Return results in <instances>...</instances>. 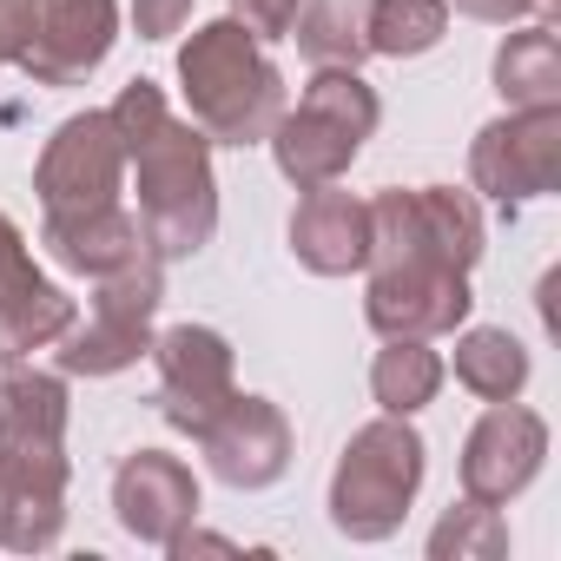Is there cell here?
Returning a JSON list of instances; mask_svg holds the SVG:
<instances>
[{
	"label": "cell",
	"instance_id": "26",
	"mask_svg": "<svg viewBox=\"0 0 561 561\" xmlns=\"http://www.w3.org/2000/svg\"><path fill=\"white\" fill-rule=\"evenodd\" d=\"M449 14L482 21V27H522V21H548L561 14V0H449Z\"/></svg>",
	"mask_w": 561,
	"mask_h": 561
},
{
	"label": "cell",
	"instance_id": "8",
	"mask_svg": "<svg viewBox=\"0 0 561 561\" xmlns=\"http://www.w3.org/2000/svg\"><path fill=\"white\" fill-rule=\"evenodd\" d=\"M126 192V146L106 119V106H87V113H67L41 159H34V198H41V218H73V211H93V205H113Z\"/></svg>",
	"mask_w": 561,
	"mask_h": 561
},
{
	"label": "cell",
	"instance_id": "16",
	"mask_svg": "<svg viewBox=\"0 0 561 561\" xmlns=\"http://www.w3.org/2000/svg\"><path fill=\"white\" fill-rule=\"evenodd\" d=\"M41 244H47V257H54L60 271L87 277V285H100V277H113V271H126V264H139V257H152L146 225H139V211H133L126 198L93 205V211H73V218H41Z\"/></svg>",
	"mask_w": 561,
	"mask_h": 561
},
{
	"label": "cell",
	"instance_id": "21",
	"mask_svg": "<svg viewBox=\"0 0 561 561\" xmlns=\"http://www.w3.org/2000/svg\"><path fill=\"white\" fill-rule=\"evenodd\" d=\"M311 67H364L370 60V0H305L291 34Z\"/></svg>",
	"mask_w": 561,
	"mask_h": 561
},
{
	"label": "cell",
	"instance_id": "30",
	"mask_svg": "<svg viewBox=\"0 0 561 561\" xmlns=\"http://www.w3.org/2000/svg\"><path fill=\"white\" fill-rule=\"evenodd\" d=\"M165 554H172V561H192V554H238V541H231V535H211V528H198V522H185V528L165 541Z\"/></svg>",
	"mask_w": 561,
	"mask_h": 561
},
{
	"label": "cell",
	"instance_id": "25",
	"mask_svg": "<svg viewBox=\"0 0 561 561\" xmlns=\"http://www.w3.org/2000/svg\"><path fill=\"white\" fill-rule=\"evenodd\" d=\"M54 285V277L34 264V244H27V231L8 218V211H0V318H8V311H21L34 291H47Z\"/></svg>",
	"mask_w": 561,
	"mask_h": 561
},
{
	"label": "cell",
	"instance_id": "17",
	"mask_svg": "<svg viewBox=\"0 0 561 561\" xmlns=\"http://www.w3.org/2000/svg\"><path fill=\"white\" fill-rule=\"evenodd\" d=\"M285 238H291V257L311 277H351L370 257V198L337 192V185H318V192L298 198Z\"/></svg>",
	"mask_w": 561,
	"mask_h": 561
},
{
	"label": "cell",
	"instance_id": "10",
	"mask_svg": "<svg viewBox=\"0 0 561 561\" xmlns=\"http://www.w3.org/2000/svg\"><path fill=\"white\" fill-rule=\"evenodd\" d=\"M476 311V291H469V271H449V264H423V257H403V264H370L364 277V324L377 337H449L462 331Z\"/></svg>",
	"mask_w": 561,
	"mask_h": 561
},
{
	"label": "cell",
	"instance_id": "1",
	"mask_svg": "<svg viewBox=\"0 0 561 561\" xmlns=\"http://www.w3.org/2000/svg\"><path fill=\"white\" fill-rule=\"evenodd\" d=\"M119 146H126V179L139 192V225L159 264L198 257L218 238V172H211V139L172 113L159 80H126L119 100L106 106Z\"/></svg>",
	"mask_w": 561,
	"mask_h": 561
},
{
	"label": "cell",
	"instance_id": "15",
	"mask_svg": "<svg viewBox=\"0 0 561 561\" xmlns=\"http://www.w3.org/2000/svg\"><path fill=\"white\" fill-rule=\"evenodd\" d=\"M113 522L139 541V548H159L198 522V476L185 456L172 449H133L119 469H113Z\"/></svg>",
	"mask_w": 561,
	"mask_h": 561
},
{
	"label": "cell",
	"instance_id": "9",
	"mask_svg": "<svg viewBox=\"0 0 561 561\" xmlns=\"http://www.w3.org/2000/svg\"><path fill=\"white\" fill-rule=\"evenodd\" d=\"M561 172V106H508L469 139V185L495 205L548 198Z\"/></svg>",
	"mask_w": 561,
	"mask_h": 561
},
{
	"label": "cell",
	"instance_id": "27",
	"mask_svg": "<svg viewBox=\"0 0 561 561\" xmlns=\"http://www.w3.org/2000/svg\"><path fill=\"white\" fill-rule=\"evenodd\" d=\"M298 8H305V0H231V21L271 47V41H285V34H291Z\"/></svg>",
	"mask_w": 561,
	"mask_h": 561
},
{
	"label": "cell",
	"instance_id": "7",
	"mask_svg": "<svg viewBox=\"0 0 561 561\" xmlns=\"http://www.w3.org/2000/svg\"><path fill=\"white\" fill-rule=\"evenodd\" d=\"M489 251V225H482V205L476 192H456V185H383L370 198V264H403V257H423V264H449V271H476Z\"/></svg>",
	"mask_w": 561,
	"mask_h": 561
},
{
	"label": "cell",
	"instance_id": "4",
	"mask_svg": "<svg viewBox=\"0 0 561 561\" xmlns=\"http://www.w3.org/2000/svg\"><path fill=\"white\" fill-rule=\"evenodd\" d=\"M423 476H430V443L410 416H390L377 410L370 423L351 430V443L337 449V469H331V489H324V508H331V528L344 541H390L403 528V515L416 508L423 495Z\"/></svg>",
	"mask_w": 561,
	"mask_h": 561
},
{
	"label": "cell",
	"instance_id": "22",
	"mask_svg": "<svg viewBox=\"0 0 561 561\" xmlns=\"http://www.w3.org/2000/svg\"><path fill=\"white\" fill-rule=\"evenodd\" d=\"M449 34V0H370V54L423 60Z\"/></svg>",
	"mask_w": 561,
	"mask_h": 561
},
{
	"label": "cell",
	"instance_id": "6",
	"mask_svg": "<svg viewBox=\"0 0 561 561\" xmlns=\"http://www.w3.org/2000/svg\"><path fill=\"white\" fill-rule=\"evenodd\" d=\"M159 305H165V264L159 257H139V264L100 277L87 318H73L67 337L54 344V370L60 377H87V383L133 370L152 351Z\"/></svg>",
	"mask_w": 561,
	"mask_h": 561
},
{
	"label": "cell",
	"instance_id": "23",
	"mask_svg": "<svg viewBox=\"0 0 561 561\" xmlns=\"http://www.w3.org/2000/svg\"><path fill=\"white\" fill-rule=\"evenodd\" d=\"M502 554H508V515L495 502L462 495L430 528V561H502Z\"/></svg>",
	"mask_w": 561,
	"mask_h": 561
},
{
	"label": "cell",
	"instance_id": "29",
	"mask_svg": "<svg viewBox=\"0 0 561 561\" xmlns=\"http://www.w3.org/2000/svg\"><path fill=\"white\" fill-rule=\"evenodd\" d=\"M34 34V0H0V67H14Z\"/></svg>",
	"mask_w": 561,
	"mask_h": 561
},
{
	"label": "cell",
	"instance_id": "19",
	"mask_svg": "<svg viewBox=\"0 0 561 561\" xmlns=\"http://www.w3.org/2000/svg\"><path fill=\"white\" fill-rule=\"evenodd\" d=\"M489 80L502 93V106H561V41L548 21H522L502 34Z\"/></svg>",
	"mask_w": 561,
	"mask_h": 561
},
{
	"label": "cell",
	"instance_id": "28",
	"mask_svg": "<svg viewBox=\"0 0 561 561\" xmlns=\"http://www.w3.org/2000/svg\"><path fill=\"white\" fill-rule=\"evenodd\" d=\"M192 8L198 0H133V34L139 41H152V47H165L172 34H185V21H192Z\"/></svg>",
	"mask_w": 561,
	"mask_h": 561
},
{
	"label": "cell",
	"instance_id": "2",
	"mask_svg": "<svg viewBox=\"0 0 561 561\" xmlns=\"http://www.w3.org/2000/svg\"><path fill=\"white\" fill-rule=\"evenodd\" d=\"M67 423L73 397L60 370L0 364V548L47 554L67 535Z\"/></svg>",
	"mask_w": 561,
	"mask_h": 561
},
{
	"label": "cell",
	"instance_id": "18",
	"mask_svg": "<svg viewBox=\"0 0 561 561\" xmlns=\"http://www.w3.org/2000/svg\"><path fill=\"white\" fill-rule=\"evenodd\" d=\"M449 337H456L449 370H456V383H462L476 403H508V397L528 390L535 357H528V344H522L508 324H462V331H449Z\"/></svg>",
	"mask_w": 561,
	"mask_h": 561
},
{
	"label": "cell",
	"instance_id": "24",
	"mask_svg": "<svg viewBox=\"0 0 561 561\" xmlns=\"http://www.w3.org/2000/svg\"><path fill=\"white\" fill-rule=\"evenodd\" d=\"M73 318H80V305H73V291H67V285L34 291L21 311L0 318V364H27L34 351H54V344L67 337V324H73Z\"/></svg>",
	"mask_w": 561,
	"mask_h": 561
},
{
	"label": "cell",
	"instance_id": "13",
	"mask_svg": "<svg viewBox=\"0 0 561 561\" xmlns=\"http://www.w3.org/2000/svg\"><path fill=\"white\" fill-rule=\"evenodd\" d=\"M192 443H198L205 469H211L225 489H238V495H257V489H271V482H285L291 449H298L291 416L277 410L271 397H251V390H238Z\"/></svg>",
	"mask_w": 561,
	"mask_h": 561
},
{
	"label": "cell",
	"instance_id": "14",
	"mask_svg": "<svg viewBox=\"0 0 561 561\" xmlns=\"http://www.w3.org/2000/svg\"><path fill=\"white\" fill-rule=\"evenodd\" d=\"M119 47V0H34V34L21 47V73L34 87H80Z\"/></svg>",
	"mask_w": 561,
	"mask_h": 561
},
{
	"label": "cell",
	"instance_id": "3",
	"mask_svg": "<svg viewBox=\"0 0 561 561\" xmlns=\"http://www.w3.org/2000/svg\"><path fill=\"white\" fill-rule=\"evenodd\" d=\"M179 93H185V119L211 146H264L277 113L291 106L277 60L231 14L192 27V41L179 47Z\"/></svg>",
	"mask_w": 561,
	"mask_h": 561
},
{
	"label": "cell",
	"instance_id": "12",
	"mask_svg": "<svg viewBox=\"0 0 561 561\" xmlns=\"http://www.w3.org/2000/svg\"><path fill=\"white\" fill-rule=\"evenodd\" d=\"M541 462H548V416L528 410L522 397H508V403H489V410L469 423L456 469H462V495L508 508L515 495L535 489Z\"/></svg>",
	"mask_w": 561,
	"mask_h": 561
},
{
	"label": "cell",
	"instance_id": "5",
	"mask_svg": "<svg viewBox=\"0 0 561 561\" xmlns=\"http://www.w3.org/2000/svg\"><path fill=\"white\" fill-rule=\"evenodd\" d=\"M377 119H383V100H377V87L364 80V67H311L298 106L277 113V126H271V139H264L277 179L298 185V192L337 185V179L357 165V152H364V139L377 133Z\"/></svg>",
	"mask_w": 561,
	"mask_h": 561
},
{
	"label": "cell",
	"instance_id": "11",
	"mask_svg": "<svg viewBox=\"0 0 561 561\" xmlns=\"http://www.w3.org/2000/svg\"><path fill=\"white\" fill-rule=\"evenodd\" d=\"M159 364V416L179 430V436H198L231 397H238V351L225 331L211 324H172V331H152V351Z\"/></svg>",
	"mask_w": 561,
	"mask_h": 561
},
{
	"label": "cell",
	"instance_id": "20",
	"mask_svg": "<svg viewBox=\"0 0 561 561\" xmlns=\"http://www.w3.org/2000/svg\"><path fill=\"white\" fill-rule=\"evenodd\" d=\"M443 377H449V364H443V351L430 337H383V351L370 357V397L390 416L430 410L443 397Z\"/></svg>",
	"mask_w": 561,
	"mask_h": 561
}]
</instances>
